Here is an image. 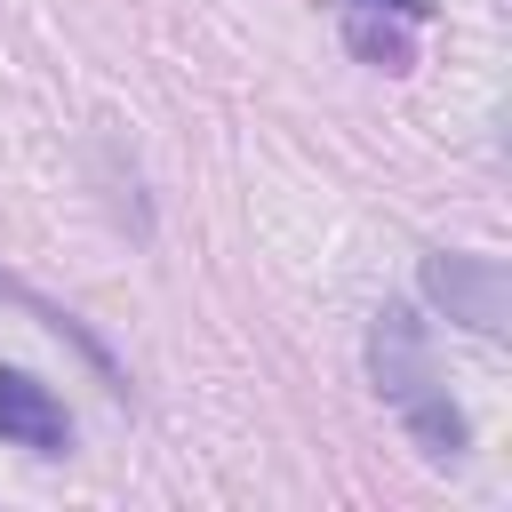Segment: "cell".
Listing matches in <instances>:
<instances>
[{"mask_svg":"<svg viewBox=\"0 0 512 512\" xmlns=\"http://www.w3.org/2000/svg\"><path fill=\"white\" fill-rule=\"evenodd\" d=\"M368 376H376L384 408L408 424V440H416L432 464H456V456L472 448V424H464V408L448 400L440 360H432V336H424V320H416L408 304H384V312L368 320Z\"/></svg>","mask_w":512,"mask_h":512,"instance_id":"1","label":"cell"},{"mask_svg":"<svg viewBox=\"0 0 512 512\" xmlns=\"http://www.w3.org/2000/svg\"><path fill=\"white\" fill-rule=\"evenodd\" d=\"M424 296H432L448 320H464L472 336H504V328H512V280H504V264L480 256V248H432V256H424Z\"/></svg>","mask_w":512,"mask_h":512,"instance_id":"2","label":"cell"},{"mask_svg":"<svg viewBox=\"0 0 512 512\" xmlns=\"http://www.w3.org/2000/svg\"><path fill=\"white\" fill-rule=\"evenodd\" d=\"M0 440L32 448V456H64L72 448V416L48 384H32L24 368H0Z\"/></svg>","mask_w":512,"mask_h":512,"instance_id":"3","label":"cell"},{"mask_svg":"<svg viewBox=\"0 0 512 512\" xmlns=\"http://www.w3.org/2000/svg\"><path fill=\"white\" fill-rule=\"evenodd\" d=\"M344 40H352V56L384 64V72H408V64H416L408 16H392V8H344Z\"/></svg>","mask_w":512,"mask_h":512,"instance_id":"4","label":"cell"},{"mask_svg":"<svg viewBox=\"0 0 512 512\" xmlns=\"http://www.w3.org/2000/svg\"><path fill=\"white\" fill-rule=\"evenodd\" d=\"M344 8H392V16H408V24L432 16V0H344Z\"/></svg>","mask_w":512,"mask_h":512,"instance_id":"5","label":"cell"}]
</instances>
